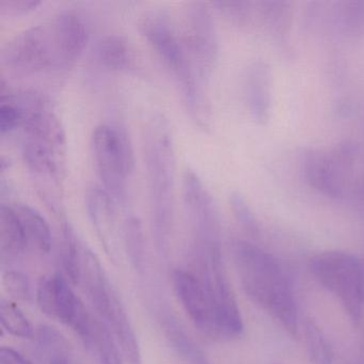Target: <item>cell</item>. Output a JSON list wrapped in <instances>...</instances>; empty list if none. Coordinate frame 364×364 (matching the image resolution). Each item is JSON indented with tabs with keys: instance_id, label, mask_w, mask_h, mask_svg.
<instances>
[{
	"instance_id": "f1b7e54d",
	"label": "cell",
	"mask_w": 364,
	"mask_h": 364,
	"mask_svg": "<svg viewBox=\"0 0 364 364\" xmlns=\"http://www.w3.org/2000/svg\"><path fill=\"white\" fill-rule=\"evenodd\" d=\"M0 364H33L18 351L11 347L3 346L0 348Z\"/></svg>"
},
{
	"instance_id": "ac0fdd59",
	"label": "cell",
	"mask_w": 364,
	"mask_h": 364,
	"mask_svg": "<svg viewBox=\"0 0 364 364\" xmlns=\"http://www.w3.org/2000/svg\"><path fill=\"white\" fill-rule=\"evenodd\" d=\"M334 171L330 161L321 155L310 153L306 156V172L311 184L332 197L338 196L341 189Z\"/></svg>"
},
{
	"instance_id": "8fae6325",
	"label": "cell",
	"mask_w": 364,
	"mask_h": 364,
	"mask_svg": "<svg viewBox=\"0 0 364 364\" xmlns=\"http://www.w3.org/2000/svg\"><path fill=\"white\" fill-rule=\"evenodd\" d=\"M172 279L176 296L193 325L208 336H217L212 302L201 277L178 269Z\"/></svg>"
},
{
	"instance_id": "4316f807",
	"label": "cell",
	"mask_w": 364,
	"mask_h": 364,
	"mask_svg": "<svg viewBox=\"0 0 364 364\" xmlns=\"http://www.w3.org/2000/svg\"><path fill=\"white\" fill-rule=\"evenodd\" d=\"M41 4L39 0H0L1 16H18L33 11Z\"/></svg>"
},
{
	"instance_id": "9a60e30c",
	"label": "cell",
	"mask_w": 364,
	"mask_h": 364,
	"mask_svg": "<svg viewBox=\"0 0 364 364\" xmlns=\"http://www.w3.org/2000/svg\"><path fill=\"white\" fill-rule=\"evenodd\" d=\"M97 63L114 72L129 71L134 65V54L129 42L119 35H107L102 38L95 50Z\"/></svg>"
},
{
	"instance_id": "277c9868",
	"label": "cell",
	"mask_w": 364,
	"mask_h": 364,
	"mask_svg": "<svg viewBox=\"0 0 364 364\" xmlns=\"http://www.w3.org/2000/svg\"><path fill=\"white\" fill-rule=\"evenodd\" d=\"M139 31L168 71L173 76L185 107L191 119L199 127L208 123V102L204 93V84L191 65L183 46L180 33L176 29L171 16L164 9H151L139 20Z\"/></svg>"
},
{
	"instance_id": "44dd1931",
	"label": "cell",
	"mask_w": 364,
	"mask_h": 364,
	"mask_svg": "<svg viewBox=\"0 0 364 364\" xmlns=\"http://www.w3.org/2000/svg\"><path fill=\"white\" fill-rule=\"evenodd\" d=\"M0 321L4 329L18 338H29L33 336V328L26 315L16 302L1 300Z\"/></svg>"
},
{
	"instance_id": "e0dca14e",
	"label": "cell",
	"mask_w": 364,
	"mask_h": 364,
	"mask_svg": "<svg viewBox=\"0 0 364 364\" xmlns=\"http://www.w3.org/2000/svg\"><path fill=\"white\" fill-rule=\"evenodd\" d=\"M87 208L93 225L104 240L110 237L114 223V200L103 189L95 186L87 193Z\"/></svg>"
},
{
	"instance_id": "d6986e66",
	"label": "cell",
	"mask_w": 364,
	"mask_h": 364,
	"mask_svg": "<svg viewBox=\"0 0 364 364\" xmlns=\"http://www.w3.org/2000/svg\"><path fill=\"white\" fill-rule=\"evenodd\" d=\"M116 338L105 323L93 319L91 343L97 351L101 364H123L122 358L116 344Z\"/></svg>"
},
{
	"instance_id": "4fadbf2b",
	"label": "cell",
	"mask_w": 364,
	"mask_h": 364,
	"mask_svg": "<svg viewBox=\"0 0 364 364\" xmlns=\"http://www.w3.org/2000/svg\"><path fill=\"white\" fill-rule=\"evenodd\" d=\"M29 248L28 240L14 203L0 206V251L3 259H16Z\"/></svg>"
},
{
	"instance_id": "603a6c76",
	"label": "cell",
	"mask_w": 364,
	"mask_h": 364,
	"mask_svg": "<svg viewBox=\"0 0 364 364\" xmlns=\"http://www.w3.org/2000/svg\"><path fill=\"white\" fill-rule=\"evenodd\" d=\"M22 110L9 93L1 92L0 104V132L3 135L21 127Z\"/></svg>"
},
{
	"instance_id": "83f0119b",
	"label": "cell",
	"mask_w": 364,
	"mask_h": 364,
	"mask_svg": "<svg viewBox=\"0 0 364 364\" xmlns=\"http://www.w3.org/2000/svg\"><path fill=\"white\" fill-rule=\"evenodd\" d=\"M230 201H231L232 210H233L234 214L237 217L238 220L245 227L252 229L255 225V219H253V215L250 208H249L248 204L246 203V200L240 193H234L231 196Z\"/></svg>"
},
{
	"instance_id": "52a82bcc",
	"label": "cell",
	"mask_w": 364,
	"mask_h": 364,
	"mask_svg": "<svg viewBox=\"0 0 364 364\" xmlns=\"http://www.w3.org/2000/svg\"><path fill=\"white\" fill-rule=\"evenodd\" d=\"M311 272L328 291L336 296L353 323L361 319L364 276L353 255L341 251L321 253L311 261Z\"/></svg>"
},
{
	"instance_id": "8992f818",
	"label": "cell",
	"mask_w": 364,
	"mask_h": 364,
	"mask_svg": "<svg viewBox=\"0 0 364 364\" xmlns=\"http://www.w3.org/2000/svg\"><path fill=\"white\" fill-rule=\"evenodd\" d=\"M90 150L101 187L114 201L124 202L134 169L133 148L127 134L117 125L102 123L93 129Z\"/></svg>"
},
{
	"instance_id": "5b68a950",
	"label": "cell",
	"mask_w": 364,
	"mask_h": 364,
	"mask_svg": "<svg viewBox=\"0 0 364 364\" xmlns=\"http://www.w3.org/2000/svg\"><path fill=\"white\" fill-rule=\"evenodd\" d=\"M144 157L155 235L159 244L165 245L173 223L176 153L171 127L159 112L146 121Z\"/></svg>"
},
{
	"instance_id": "ffe728a7",
	"label": "cell",
	"mask_w": 364,
	"mask_h": 364,
	"mask_svg": "<svg viewBox=\"0 0 364 364\" xmlns=\"http://www.w3.org/2000/svg\"><path fill=\"white\" fill-rule=\"evenodd\" d=\"M304 338L308 355L313 364H332L333 351L331 345L321 328L311 319L304 323Z\"/></svg>"
},
{
	"instance_id": "d4e9b609",
	"label": "cell",
	"mask_w": 364,
	"mask_h": 364,
	"mask_svg": "<svg viewBox=\"0 0 364 364\" xmlns=\"http://www.w3.org/2000/svg\"><path fill=\"white\" fill-rule=\"evenodd\" d=\"M3 284L6 291L16 299L22 301H28L31 299V283L22 272L14 270L6 272L3 277Z\"/></svg>"
},
{
	"instance_id": "484cf974",
	"label": "cell",
	"mask_w": 364,
	"mask_h": 364,
	"mask_svg": "<svg viewBox=\"0 0 364 364\" xmlns=\"http://www.w3.org/2000/svg\"><path fill=\"white\" fill-rule=\"evenodd\" d=\"M125 244L127 250L135 259H139L144 250V233L139 219L131 217L127 219L124 227Z\"/></svg>"
},
{
	"instance_id": "ba28073f",
	"label": "cell",
	"mask_w": 364,
	"mask_h": 364,
	"mask_svg": "<svg viewBox=\"0 0 364 364\" xmlns=\"http://www.w3.org/2000/svg\"><path fill=\"white\" fill-rule=\"evenodd\" d=\"M199 252L203 265V274L200 277L212 302L217 336L235 338L240 336L244 329L242 315L225 274L217 242L199 244Z\"/></svg>"
},
{
	"instance_id": "7a4b0ae2",
	"label": "cell",
	"mask_w": 364,
	"mask_h": 364,
	"mask_svg": "<svg viewBox=\"0 0 364 364\" xmlns=\"http://www.w3.org/2000/svg\"><path fill=\"white\" fill-rule=\"evenodd\" d=\"M10 95L22 110V156L28 169L59 183L65 172L67 138L63 123L46 100L35 92Z\"/></svg>"
},
{
	"instance_id": "cb8c5ba5",
	"label": "cell",
	"mask_w": 364,
	"mask_h": 364,
	"mask_svg": "<svg viewBox=\"0 0 364 364\" xmlns=\"http://www.w3.org/2000/svg\"><path fill=\"white\" fill-rule=\"evenodd\" d=\"M341 20L346 33L353 36L364 33V3L345 4Z\"/></svg>"
},
{
	"instance_id": "7402d4cb",
	"label": "cell",
	"mask_w": 364,
	"mask_h": 364,
	"mask_svg": "<svg viewBox=\"0 0 364 364\" xmlns=\"http://www.w3.org/2000/svg\"><path fill=\"white\" fill-rule=\"evenodd\" d=\"M167 336L174 348L189 364H208L201 349L187 336L180 328L170 323L167 327Z\"/></svg>"
},
{
	"instance_id": "f546056e",
	"label": "cell",
	"mask_w": 364,
	"mask_h": 364,
	"mask_svg": "<svg viewBox=\"0 0 364 364\" xmlns=\"http://www.w3.org/2000/svg\"><path fill=\"white\" fill-rule=\"evenodd\" d=\"M48 364H78L77 362L74 361L72 358L68 357L67 353H61L57 355H52L50 358Z\"/></svg>"
},
{
	"instance_id": "7c38bea8",
	"label": "cell",
	"mask_w": 364,
	"mask_h": 364,
	"mask_svg": "<svg viewBox=\"0 0 364 364\" xmlns=\"http://www.w3.org/2000/svg\"><path fill=\"white\" fill-rule=\"evenodd\" d=\"M97 311L105 319L104 323L112 330V333L116 336L114 338L120 345L121 350L129 364H142L141 350L135 330L114 289Z\"/></svg>"
},
{
	"instance_id": "2e32d148",
	"label": "cell",
	"mask_w": 364,
	"mask_h": 364,
	"mask_svg": "<svg viewBox=\"0 0 364 364\" xmlns=\"http://www.w3.org/2000/svg\"><path fill=\"white\" fill-rule=\"evenodd\" d=\"M14 206L24 228L29 247H33L42 253L50 252L53 237L46 219L37 210L27 204L14 203Z\"/></svg>"
},
{
	"instance_id": "6da1fadb",
	"label": "cell",
	"mask_w": 364,
	"mask_h": 364,
	"mask_svg": "<svg viewBox=\"0 0 364 364\" xmlns=\"http://www.w3.org/2000/svg\"><path fill=\"white\" fill-rule=\"evenodd\" d=\"M88 23L74 10H65L16 33L1 54L4 65L18 74L37 75L65 71L86 48Z\"/></svg>"
},
{
	"instance_id": "9c48e42d",
	"label": "cell",
	"mask_w": 364,
	"mask_h": 364,
	"mask_svg": "<svg viewBox=\"0 0 364 364\" xmlns=\"http://www.w3.org/2000/svg\"><path fill=\"white\" fill-rule=\"evenodd\" d=\"M180 36L191 65L205 84L216 67L219 39L216 24L208 6L191 3L184 8Z\"/></svg>"
},
{
	"instance_id": "3957f363",
	"label": "cell",
	"mask_w": 364,
	"mask_h": 364,
	"mask_svg": "<svg viewBox=\"0 0 364 364\" xmlns=\"http://www.w3.org/2000/svg\"><path fill=\"white\" fill-rule=\"evenodd\" d=\"M234 259L247 296L297 336L298 315L291 283L272 255L248 242L234 245Z\"/></svg>"
},
{
	"instance_id": "30bf717a",
	"label": "cell",
	"mask_w": 364,
	"mask_h": 364,
	"mask_svg": "<svg viewBox=\"0 0 364 364\" xmlns=\"http://www.w3.org/2000/svg\"><path fill=\"white\" fill-rule=\"evenodd\" d=\"M37 302L44 314L71 328L90 345L93 319L63 274L41 279L38 285Z\"/></svg>"
},
{
	"instance_id": "5bb4252c",
	"label": "cell",
	"mask_w": 364,
	"mask_h": 364,
	"mask_svg": "<svg viewBox=\"0 0 364 364\" xmlns=\"http://www.w3.org/2000/svg\"><path fill=\"white\" fill-rule=\"evenodd\" d=\"M270 74L267 65L255 63L249 68L246 77V97L255 120L266 122L270 105Z\"/></svg>"
}]
</instances>
